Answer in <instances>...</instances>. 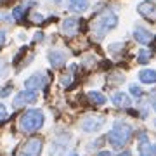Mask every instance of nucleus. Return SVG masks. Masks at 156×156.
I'll use <instances>...</instances> for the list:
<instances>
[{"mask_svg": "<svg viewBox=\"0 0 156 156\" xmlns=\"http://www.w3.org/2000/svg\"><path fill=\"white\" fill-rule=\"evenodd\" d=\"M139 80L146 85L156 83V69H140L139 71Z\"/></svg>", "mask_w": 156, "mask_h": 156, "instance_id": "15", "label": "nucleus"}, {"mask_svg": "<svg viewBox=\"0 0 156 156\" xmlns=\"http://www.w3.org/2000/svg\"><path fill=\"white\" fill-rule=\"evenodd\" d=\"M97 156H113V154L109 153V151L104 149V151H99V154H97Z\"/></svg>", "mask_w": 156, "mask_h": 156, "instance_id": "25", "label": "nucleus"}, {"mask_svg": "<svg viewBox=\"0 0 156 156\" xmlns=\"http://www.w3.org/2000/svg\"><path fill=\"white\" fill-rule=\"evenodd\" d=\"M102 127H104V118L95 116V115L94 116H85L80 122V128H82V132H85V134H95Z\"/></svg>", "mask_w": 156, "mask_h": 156, "instance_id": "4", "label": "nucleus"}, {"mask_svg": "<svg viewBox=\"0 0 156 156\" xmlns=\"http://www.w3.org/2000/svg\"><path fill=\"white\" fill-rule=\"evenodd\" d=\"M151 59V50L147 49H140L139 52H137V61L140 62V64H147Z\"/></svg>", "mask_w": 156, "mask_h": 156, "instance_id": "17", "label": "nucleus"}, {"mask_svg": "<svg viewBox=\"0 0 156 156\" xmlns=\"http://www.w3.org/2000/svg\"><path fill=\"white\" fill-rule=\"evenodd\" d=\"M42 153V140L40 139H31L23 146L21 154L19 156H40Z\"/></svg>", "mask_w": 156, "mask_h": 156, "instance_id": "10", "label": "nucleus"}, {"mask_svg": "<svg viewBox=\"0 0 156 156\" xmlns=\"http://www.w3.org/2000/svg\"><path fill=\"white\" fill-rule=\"evenodd\" d=\"M87 95H89L90 102H94V104H104V102H106L104 94H101V92H97V90H90Z\"/></svg>", "mask_w": 156, "mask_h": 156, "instance_id": "16", "label": "nucleus"}, {"mask_svg": "<svg viewBox=\"0 0 156 156\" xmlns=\"http://www.w3.org/2000/svg\"><path fill=\"white\" fill-rule=\"evenodd\" d=\"M90 2L89 0H68V11L76 12V14H83L89 11Z\"/></svg>", "mask_w": 156, "mask_h": 156, "instance_id": "12", "label": "nucleus"}, {"mask_svg": "<svg viewBox=\"0 0 156 156\" xmlns=\"http://www.w3.org/2000/svg\"><path fill=\"white\" fill-rule=\"evenodd\" d=\"M113 104L116 108H128L130 104H132V101H130V97H128L125 92H115L111 97Z\"/></svg>", "mask_w": 156, "mask_h": 156, "instance_id": "14", "label": "nucleus"}, {"mask_svg": "<svg viewBox=\"0 0 156 156\" xmlns=\"http://www.w3.org/2000/svg\"><path fill=\"white\" fill-rule=\"evenodd\" d=\"M137 153H139V156H156V144L149 142V139L142 134L139 144H137Z\"/></svg>", "mask_w": 156, "mask_h": 156, "instance_id": "7", "label": "nucleus"}, {"mask_svg": "<svg viewBox=\"0 0 156 156\" xmlns=\"http://www.w3.org/2000/svg\"><path fill=\"white\" fill-rule=\"evenodd\" d=\"M61 28L64 35H75L78 31V19L76 17H66L61 23Z\"/></svg>", "mask_w": 156, "mask_h": 156, "instance_id": "13", "label": "nucleus"}, {"mask_svg": "<svg viewBox=\"0 0 156 156\" xmlns=\"http://www.w3.org/2000/svg\"><path fill=\"white\" fill-rule=\"evenodd\" d=\"M54 2H57V4H61V2H62V0H54Z\"/></svg>", "mask_w": 156, "mask_h": 156, "instance_id": "29", "label": "nucleus"}, {"mask_svg": "<svg viewBox=\"0 0 156 156\" xmlns=\"http://www.w3.org/2000/svg\"><path fill=\"white\" fill-rule=\"evenodd\" d=\"M118 156H130V153H128V151H123V153H120Z\"/></svg>", "mask_w": 156, "mask_h": 156, "instance_id": "27", "label": "nucleus"}, {"mask_svg": "<svg viewBox=\"0 0 156 156\" xmlns=\"http://www.w3.org/2000/svg\"><path fill=\"white\" fill-rule=\"evenodd\" d=\"M69 156H80V154H76V153H71V154H69Z\"/></svg>", "mask_w": 156, "mask_h": 156, "instance_id": "28", "label": "nucleus"}, {"mask_svg": "<svg viewBox=\"0 0 156 156\" xmlns=\"http://www.w3.org/2000/svg\"><path fill=\"white\" fill-rule=\"evenodd\" d=\"M5 38H7V31L5 30H0V47L5 44Z\"/></svg>", "mask_w": 156, "mask_h": 156, "instance_id": "23", "label": "nucleus"}, {"mask_svg": "<svg viewBox=\"0 0 156 156\" xmlns=\"http://www.w3.org/2000/svg\"><path fill=\"white\" fill-rule=\"evenodd\" d=\"M61 83L64 85V87H68V85L71 83V75H68V76H66V75H64V76L61 78Z\"/></svg>", "mask_w": 156, "mask_h": 156, "instance_id": "22", "label": "nucleus"}, {"mask_svg": "<svg viewBox=\"0 0 156 156\" xmlns=\"http://www.w3.org/2000/svg\"><path fill=\"white\" fill-rule=\"evenodd\" d=\"M130 94L134 95V97H140V95H142V89H140L139 85H135V83H132L130 85Z\"/></svg>", "mask_w": 156, "mask_h": 156, "instance_id": "19", "label": "nucleus"}, {"mask_svg": "<svg viewBox=\"0 0 156 156\" xmlns=\"http://www.w3.org/2000/svg\"><path fill=\"white\" fill-rule=\"evenodd\" d=\"M134 38H135V42L146 45V44H149L151 40H153V31H149L147 28L137 24V26L134 28Z\"/></svg>", "mask_w": 156, "mask_h": 156, "instance_id": "11", "label": "nucleus"}, {"mask_svg": "<svg viewBox=\"0 0 156 156\" xmlns=\"http://www.w3.org/2000/svg\"><path fill=\"white\" fill-rule=\"evenodd\" d=\"M154 127H156V120H154Z\"/></svg>", "mask_w": 156, "mask_h": 156, "instance_id": "30", "label": "nucleus"}, {"mask_svg": "<svg viewBox=\"0 0 156 156\" xmlns=\"http://www.w3.org/2000/svg\"><path fill=\"white\" fill-rule=\"evenodd\" d=\"M45 123V115L42 109H28L21 118H19V128L26 134L37 132L44 127Z\"/></svg>", "mask_w": 156, "mask_h": 156, "instance_id": "2", "label": "nucleus"}, {"mask_svg": "<svg viewBox=\"0 0 156 156\" xmlns=\"http://www.w3.org/2000/svg\"><path fill=\"white\" fill-rule=\"evenodd\" d=\"M26 7H28V4H26V5L23 4V5H19V7H14V9H12V17H14V19H21L24 11H26Z\"/></svg>", "mask_w": 156, "mask_h": 156, "instance_id": "18", "label": "nucleus"}, {"mask_svg": "<svg viewBox=\"0 0 156 156\" xmlns=\"http://www.w3.org/2000/svg\"><path fill=\"white\" fill-rule=\"evenodd\" d=\"M132 137V125H128L127 122H122V120H116L113 123V128L108 132V140L113 147H123Z\"/></svg>", "mask_w": 156, "mask_h": 156, "instance_id": "1", "label": "nucleus"}, {"mask_svg": "<svg viewBox=\"0 0 156 156\" xmlns=\"http://www.w3.org/2000/svg\"><path fill=\"white\" fill-rule=\"evenodd\" d=\"M118 24V16L115 14L113 11H108L104 12L101 17H97V21L94 23V33L97 38H102L104 35L109 31V30L116 28Z\"/></svg>", "mask_w": 156, "mask_h": 156, "instance_id": "3", "label": "nucleus"}, {"mask_svg": "<svg viewBox=\"0 0 156 156\" xmlns=\"http://www.w3.org/2000/svg\"><path fill=\"white\" fill-rule=\"evenodd\" d=\"M7 115H9V113H7V108L4 106V104H0V122H2V120H5Z\"/></svg>", "mask_w": 156, "mask_h": 156, "instance_id": "20", "label": "nucleus"}, {"mask_svg": "<svg viewBox=\"0 0 156 156\" xmlns=\"http://www.w3.org/2000/svg\"><path fill=\"white\" fill-rule=\"evenodd\" d=\"M137 12L146 19H156V4L153 0H142L137 5Z\"/></svg>", "mask_w": 156, "mask_h": 156, "instance_id": "9", "label": "nucleus"}, {"mask_svg": "<svg viewBox=\"0 0 156 156\" xmlns=\"http://www.w3.org/2000/svg\"><path fill=\"white\" fill-rule=\"evenodd\" d=\"M37 99H38V92L24 89L19 94H16V97H14V108H21L24 104H33Z\"/></svg>", "mask_w": 156, "mask_h": 156, "instance_id": "5", "label": "nucleus"}, {"mask_svg": "<svg viewBox=\"0 0 156 156\" xmlns=\"http://www.w3.org/2000/svg\"><path fill=\"white\" fill-rule=\"evenodd\" d=\"M123 47V44H111L108 49H109V52H116V50H120Z\"/></svg>", "mask_w": 156, "mask_h": 156, "instance_id": "21", "label": "nucleus"}, {"mask_svg": "<svg viewBox=\"0 0 156 156\" xmlns=\"http://www.w3.org/2000/svg\"><path fill=\"white\" fill-rule=\"evenodd\" d=\"M47 59H49V64L52 68H59V66H64L68 61L66 57V52L64 50H57V49H52L47 52Z\"/></svg>", "mask_w": 156, "mask_h": 156, "instance_id": "8", "label": "nucleus"}, {"mask_svg": "<svg viewBox=\"0 0 156 156\" xmlns=\"http://www.w3.org/2000/svg\"><path fill=\"white\" fill-rule=\"evenodd\" d=\"M31 17H33L35 23H42V21H44V16H42V14H38V12H33V14H31Z\"/></svg>", "mask_w": 156, "mask_h": 156, "instance_id": "24", "label": "nucleus"}, {"mask_svg": "<svg viewBox=\"0 0 156 156\" xmlns=\"http://www.w3.org/2000/svg\"><path fill=\"white\" fill-rule=\"evenodd\" d=\"M45 85H47V76H45L44 73H35V75H31L30 78L24 80V87L30 90H35V92L44 89Z\"/></svg>", "mask_w": 156, "mask_h": 156, "instance_id": "6", "label": "nucleus"}, {"mask_svg": "<svg viewBox=\"0 0 156 156\" xmlns=\"http://www.w3.org/2000/svg\"><path fill=\"white\" fill-rule=\"evenodd\" d=\"M151 106H153V109L156 111V97H151Z\"/></svg>", "mask_w": 156, "mask_h": 156, "instance_id": "26", "label": "nucleus"}]
</instances>
